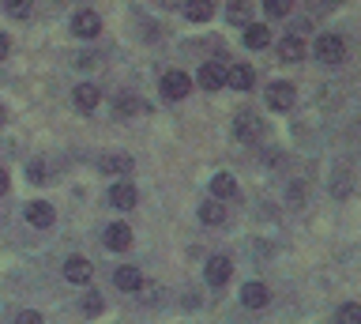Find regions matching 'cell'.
Masks as SVG:
<instances>
[{"instance_id": "obj_5", "label": "cell", "mask_w": 361, "mask_h": 324, "mask_svg": "<svg viewBox=\"0 0 361 324\" xmlns=\"http://www.w3.org/2000/svg\"><path fill=\"white\" fill-rule=\"evenodd\" d=\"M72 35H75V38H98V35H102V16L90 12V8L75 12V16H72Z\"/></svg>"}, {"instance_id": "obj_1", "label": "cell", "mask_w": 361, "mask_h": 324, "mask_svg": "<svg viewBox=\"0 0 361 324\" xmlns=\"http://www.w3.org/2000/svg\"><path fill=\"white\" fill-rule=\"evenodd\" d=\"M316 61L327 64V68L343 64L346 61V42L338 35H320V38H316Z\"/></svg>"}, {"instance_id": "obj_32", "label": "cell", "mask_w": 361, "mask_h": 324, "mask_svg": "<svg viewBox=\"0 0 361 324\" xmlns=\"http://www.w3.org/2000/svg\"><path fill=\"white\" fill-rule=\"evenodd\" d=\"M8 53H11V38L4 35V30H0V61H4V57H8Z\"/></svg>"}, {"instance_id": "obj_13", "label": "cell", "mask_w": 361, "mask_h": 324, "mask_svg": "<svg viewBox=\"0 0 361 324\" xmlns=\"http://www.w3.org/2000/svg\"><path fill=\"white\" fill-rule=\"evenodd\" d=\"M135 200H140V196H135V185L132 181H117V185L109 188V204L121 208V211H132Z\"/></svg>"}, {"instance_id": "obj_6", "label": "cell", "mask_w": 361, "mask_h": 324, "mask_svg": "<svg viewBox=\"0 0 361 324\" xmlns=\"http://www.w3.org/2000/svg\"><path fill=\"white\" fill-rule=\"evenodd\" d=\"M293 102H298V91H293L290 83H271V87H267V106H271V109L286 114V109H293Z\"/></svg>"}, {"instance_id": "obj_8", "label": "cell", "mask_w": 361, "mask_h": 324, "mask_svg": "<svg viewBox=\"0 0 361 324\" xmlns=\"http://www.w3.org/2000/svg\"><path fill=\"white\" fill-rule=\"evenodd\" d=\"M90 275H94V268H90L87 256H68V260H64V279H68V283L87 287V283H90Z\"/></svg>"}, {"instance_id": "obj_16", "label": "cell", "mask_w": 361, "mask_h": 324, "mask_svg": "<svg viewBox=\"0 0 361 324\" xmlns=\"http://www.w3.org/2000/svg\"><path fill=\"white\" fill-rule=\"evenodd\" d=\"M279 61H286V64L305 61V38H293V35L282 38V42H279Z\"/></svg>"}, {"instance_id": "obj_4", "label": "cell", "mask_w": 361, "mask_h": 324, "mask_svg": "<svg viewBox=\"0 0 361 324\" xmlns=\"http://www.w3.org/2000/svg\"><path fill=\"white\" fill-rule=\"evenodd\" d=\"M102 241H106V249H113V253H124V249H132V245H135L128 222H109L106 234H102Z\"/></svg>"}, {"instance_id": "obj_22", "label": "cell", "mask_w": 361, "mask_h": 324, "mask_svg": "<svg viewBox=\"0 0 361 324\" xmlns=\"http://www.w3.org/2000/svg\"><path fill=\"white\" fill-rule=\"evenodd\" d=\"M113 114H117L121 121H124V117H132V114H147V102H140V98H132V95H124V98H117Z\"/></svg>"}, {"instance_id": "obj_23", "label": "cell", "mask_w": 361, "mask_h": 324, "mask_svg": "<svg viewBox=\"0 0 361 324\" xmlns=\"http://www.w3.org/2000/svg\"><path fill=\"white\" fill-rule=\"evenodd\" d=\"M331 196H338V200L350 196V166H338V170H335V177H331Z\"/></svg>"}, {"instance_id": "obj_33", "label": "cell", "mask_w": 361, "mask_h": 324, "mask_svg": "<svg viewBox=\"0 0 361 324\" xmlns=\"http://www.w3.org/2000/svg\"><path fill=\"white\" fill-rule=\"evenodd\" d=\"M4 193H8V174L0 170V196H4Z\"/></svg>"}, {"instance_id": "obj_20", "label": "cell", "mask_w": 361, "mask_h": 324, "mask_svg": "<svg viewBox=\"0 0 361 324\" xmlns=\"http://www.w3.org/2000/svg\"><path fill=\"white\" fill-rule=\"evenodd\" d=\"M211 193H214V200H230V196H237L233 174H214V177H211Z\"/></svg>"}, {"instance_id": "obj_24", "label": "cell", "mask_w": 361, "mask_h": 324, "mask_svg": "<svg viewBox=\"0 0 361 324\" xmlns=\"http://www.w3.org/2000/svg\"><path fill=\"white\" fill-rule=\"evenodd\" d=\"M290 0H264V12L271 16V19H282V16H290Z\"/></svg>"}, {"instance_id": "obj_17", "label": "cell", "mask_w": 361, "mask_h": 324, "mask_svg": "<svg viewBox=\"0 0 361 324\" xmlns=\"http://www.w3.org/2000/svg\"><path fill=\"white\" fill-rule=\"evenodd\" d=\"M200 222L203 227H222L226 222V204L222 200H203L200 204Z\"/></svg>"}, {"instance_id": "obj_19", "label": "cell", "mask_w": 361, "mask_h": 324, "mask_svg": "<svg viewBox=\"0 0 361 324\" xmlns=\"http://www.w3.org/2000/svg\"><path fill=\"white\" fill-rule=\"evenodd\" d=\"M98 170H102V174L121 177V174H128V170H132V159H128V155H102V159H98Z\"/></svg>"}, {"instance_id": "obj_15", "label": "cell", "mask_w": 361, "mask_h": 324, "mask_svg": "<svg viewBox=\"0 0 361 324\" xmlns=\"http://www.w3.org/2000/svg\"><path fill=\"white\" fill-rule=\"evenodd\" d=\"M113 283H117V290H140L143 287V272L132 264H121L117 272H113Z\"/></svg>"}, {"instance_id": "obj_12", "label": "cell", "mask_w": 361, "mask_h": 324, "mask_svg": "<svg viewBox=\"0 0 361 324\" xmlns=\"http://www.w3.org/2000/svg\"><path fill=\"white\" fill-rule=\"evenodd\" d=\"M252 83H256V72L248 68V64L226 68V87H233V91H252Z\"/></svg>"}, {"instance_id": "obj_31", "label": "cell", "mask_w": 361, "mask_h": 324, "mask_svg": "<svg viewBox=\"0 0 361 324\" xmlns=\"http://www.w3.org/2000/svg\"><path fill=\"white\" fill-rule=\"evenodd\" d=\"M75 64H79V68H94V64H98V57H94V53H79V57H75Z\"/></svg>"}, {"instance_id": "obj_25", "label": "cell", "mask_w": 361, "mask_h": 324, "mask_svg": "<svg viewBox=\"0 0 361 324\" xmlns=\"http://www.w3.org/2000/svg\"><path fill=\"white\" fill-rule=\"evenodd\" d=\"M338 324H361V306H354V301H346L343 309H338Z\"/></svg>"}, {"instance_id": "obj_28", "label": "cell", "mask_w": 361, "mask_h": 324, "mask_svg": "<svg viewBox=\"0 0 361 324\" xmlns=\"http://www.w3.org/2000/svg\"><path fill=\"white\" fill-rule=\"evenodd\" d=\"M226 16H230V23H248V4L245 0H233V4L226 8Z\"/></svg>"}, {"instance_id": "obj_9", "label": "cell", "mask_w": 361, "mask_h": 324, "mask_svg": "<svg viewBox=\"0 0 361 324\" xmlns=\"http://www.w3.org/2000/svg\"><path fill=\"white\" fill-rule=\"evenodd\" d=\"M230 272H233V260H230V256H211V260L203 264V279H207L211 287H222L226 279H230Z\"/></svg>"}, {"instance_id": "obj_14", "label": "cell", "mask_w": 361, "mask_h": 324, "mask_svg": "<svg viewBox=\"0 0 361 324\" xmlns=\"http://www.w3.org/2000/svg\"><path fill=\"white\" fill-rule=\"evenodd\" d=\"M267 301H271V290L264 283H245L241 287V306L245 309H264Z\"/></svg>"}, {"instance_id": "obj_7", "label": "cell", "mask_w": 361, "mask_h": 324, "mask_svg": "<svg viewBox=\"0 0 361 324\" xmlns=\"http://www.w3.org/2000/svg\"><path fill=\"white\" fill-rule=\"evenodd\" d=\"M27 222L34 230H49L56 222V211L53 204H45V200H34V204H27Z\"/></svg>"}, {"instance_id": "obj_11", "label": "cell", "mask_w": 361, "mask_h": 324, "mask_svg": "<svg viewBox=\"0 0 361 324\" xmlns=\"http://www.w3.org/2000/svg\"><path fill=\"white\" fill-rule=\"evenodd\" d=\"M72 102H75L79 114H90V109H94V106L102 102V91H98L94 83H79L75 91H72Z\"/></svg>"}, {"instance_id": "obj_2", "label": "cell", "mask_w": 361, "mask_h": 324, "mask_svg": "<svg viewBox=\"0 0 361 324\" xmlns=\"http://www.w3.org/2000/svg\"><path fill=\"white\" fill-rule=\"evenodd\" d=\"M264 132H267V125L256 114H237L233 117V136L241 143H259V140H264Z\"/></svg>"}, {"instance_id": "obj_10", "label": "cell", "mask_w": 361, "mask_h": 324, "mask_svg": "<svg viewBox=\"0 0 361 324\" xmlns=\"http://www.w3.org/2000/svg\"><path fill=\"white\" fill-rule=\"evenodd\" d=\"M200 87L203 91H222L226 87V64H219V61H207L200 68Z\"/></svg>"}, {"instance_id": "obj_3", "label": "cell", "mask_w": 361, "mask_h": 324, "mask_svg": "<svg viewBox=\"0 0 361 324\" xmlns=\"http://www.w3.org/2000/svg\"><path fill=\"white\" fill-rule=\"evenodd\" d=\"M192 91V80H188V72H180V68H173V72H166L162 76V98L166 102H180Z\"/></svg>"}, {"instance_id": "obj_27", "label": "cell", "mask_w": 361, "mask_h": 324, "mask_svg": "<svg viewBox=\"0 0 361 324\" xmlns=\"http://www.w3.org/2000/svg\"><path fill=\"white\" fill-rule=\"evenodd\" d=\"M30 12H34L30 0H11V4H8V16L11 19H30Z\"/></svg>"}, {"instance_id": "obj_29", "label": "cell", "mask_w": 361, "mask_h": 324, "mask_svg": "<svg viewBox=\"0 0 361 324\" xmlns=\"http://www.w3.org/2000/svg\"><path fill=\"white\" fill-rule=\"evenodd\" d=\"M79 309H83L87 317H98V313H102V294H94V290H90V294L83 298V306H79Z\"/></svg>"}, {"instance_id": "obj_30", "label": "cell", "mask_w": 361, "mask_h": 324, "mask_svg": "<svg viewBox=\"0 0 361 324\" xmlns=\"http://www.w3.org/2000/svg\"><path fill=\"white\" fill-rule=\"evenodd\" d=\"M16 324H45V320H42V313H34V309H23L19 317H16Z\"/></svg>"}, {"instance_id": "obj_26", "label": "cell", "mask_w": 361, "mask_h": 324, "mask_svg": "<svg viewBox=\"0 0 361 324\" xmlns=\"http://www.w3.org/2000/svg\"><path fill=\"white\" fill-rule=\"evenodd\" d=\"M27 177H30L34 185H45V181H49V174H45V162H42V159L27 162Z\"/></svg>"}, {"instance_id": "obj_34", "label": "cell", "mask_w": 361, "mask_h": 324, "mask_svg": "<svg viewBox=\"0 0 361 324\" xmlns=\"http://www.w3.org/2000/svg\"><path fill=\"white\" fill-rule=\"evenodd\" d=\"M4 125H8V109L0 106V128H4Z\"/></svg>"}, {"instance_id": "obj_21", "label": "cell", "mask_w": 361, "mask_h": 324, "mask_svg": "<svg viewBox=\"0 0 361 324\" xmlns=\"http://www.w3.org/2000/svg\"><path fill=\"white\" fill-rule=\"evenodd\" d=\"M211 16H214L211 0H188V4H185V19H192V23H207Z\"/></svg>"}, {"instance_id": "obj_18", "label": "cell", "mask_w": 361, "mask_h": 324, "mask_svg": "<svg viewBox=\"0 0 361 324\" xmlns=\"http://www.w3.org/2000/svg\"><path fill=\"white\" fill-rule=\"evenodd\" d=\"M245 46H248V49H267V46H271V27L248 23V27H245Z\"/></svg>"}]
</instances>
